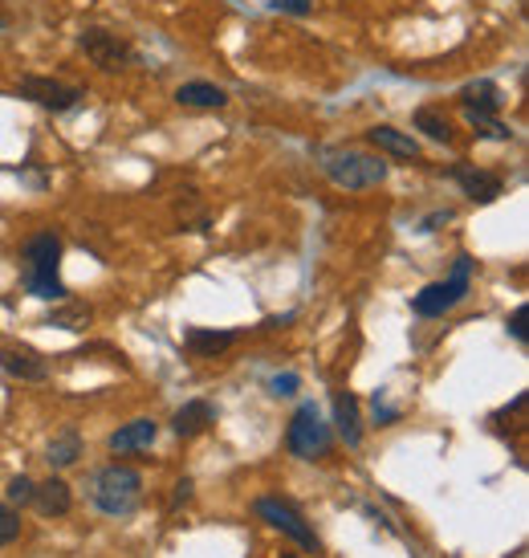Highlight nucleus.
I'll list each match as a JSON object with an SVG mask.
<instances>
[{"mask_svg": "<svg viewBox=\"0 0 529 558\" xmlns=\"http://www.w3.org/2000/svg\"><path fill=\"white\" fill-rule=\"evenodd\" d=\"M58 265H62V241L53 233H37L25 245V286L33 298L41 302H62L65 286L58 278Z\"/></svg>", "mask_w": 529, "mask_h": 558, "instance_id": "f257e3e1", "label": "nucleus"}, {"mask_svg": "<svg viewBox=\"0 0 529 558\" xmlns=\"http://www.w3.org/2000/svg\"><path fill=\"white\" fill-rule=\"evenodd\" d=\"M90 497L102 513H110V518H126V513L139 506L143 477L126 465H107L102 473H94Z\"/></svg>", "mask_w": 529, "mask_h": 558, "instance_id": "f03ea898", "label": "nucleus"}, {"mask_svg": "<svg viewBox=\"0 0 529 558\" xmlns=\"http://www.w3.org/2000/svg\"><path fill=\"white\" fill-rule=\"evenodd\" d=\"M322 171L330 175L334 187H346V192H362V187H379L387 180V163L379 156H367V151H327V163Z\"/></svg>", "mask_w": 529, "mask_h": 558, "instance_id": "7ed1b4c3", "label": "nucleus"}, {"mask_svg": "<svg viewBox=\"0 0 529 558\" xmlns=\"http://www.w3.org/2000/svg\"><path fill=\"white\" fill-rule=\"evenodd\" d=\"M330 424L322 420V412L313 408V403H302L294 412V420H290V433H285V445H290V452L294 457H302V461H318V457H327L330 452Z\"/></svg>", "mask_w": 529, "mask_h": 558, "instance_id": "20e7f679", "label": "nucleus"}, {"mask_svg": "<svg viewBox=\"0 0 529 558\" xmlns=\"http://www.w3.org/2000/svg\"><path fill=\"white\" fill-rule=\"evenodd\" d=\"M468 286H472V257H456V269H452L448 281H436V286H428L423 294H416L411 302V311L420 314V318H440V314H448L460 298L468 294Z\"/></svg>", "mask_w": 529, "mask_h": 558, "instance_id": "39448f33", "label": "nucleus"}, {"mask_svg": "<svg viewBox=\"0 0 529 558\" xmlns=\"http://www.w3.org/2000/svg\"><path fill=\"white\" fill-rule=\"evenodd\" d=\"M78 46H82V53H86L94 65H102V70H123V65L135 58L131 41L110 29H86L78 37Z\"/></svg>", "mask_w": 529, "mask_h": 558, "instance_id": "423d86ee", "label": "nucleus"}, {"mask_svg": "<svg viewBox=\"0 0 529 558\" xmlns=\"http://www.w3.org/2000/svg\"><path fill=\"white\" fill-rule=\"evenodd\" d=\"M16 94H21V98H29V102H37V107L58 110V114H62V110H74L82 102L78 86H70V82H58V78H41V74H33V78H21Z\"/></svg>", "mask_w": 529, "mask_h": 558, "instance_id": "0eeeda50", "label": "nucleus"}, {"mask_svg": "<svg viewBox=\"0 0 529 558\" xmlns=\"http://www.w3.org/2000/svg\"><path fill=\"white\" fill-rule=\"evenodd\" d=\"M257 513H261V518L273 530L290 534L297 546H306V550H318V538H313V530L306 526V522H302V513L290 510L285 501H278V497H261V501H257Z\"/></svg>", "mask_w": 529, "mask_h": 558, "instance_id": "6e6552de", "label": "nucleus"}, {"mask_svg": "<svg viewBox=\"0 0 529 558\" xmlns=\"http://www.w3.org/2000/svg\"><path fill=\"white\" fill-rule=\"evenodd\" d=\"M0 367L13 375V379H21V384H41V379H49V363L33 347H4L0 351Z\"/></svg>", "mask_w": 529, "mask_h": 558, "instance_id": "1a4fd4ad", "label": "nucleus"}, {"mask_svg": "<svg viewBox=\"0 0 529 558\" xmlns=\"http://www.w3.org/2000/svg\"><path fill=\"white\" fill-rule=\"evenodd\" d=\"M452 180L460 184V192H465L468 201L477 204H493L505 192V184H501V175H493V171H477V168H456L452 171Z\"/></svg>", "mask_w": 529, "mask_h": 558, "instance_id": "9d476101", "label": "nucleus"}, {"mask_svg": "<svg viewBox=\"0 0 529 558\" xmlns=\"http://www.w3.org/2000/svg\"><path fill=\"white\" fill-rule=\"evenodd\" d=\"M33 506H37V513H46V518H62V513H70V506H74L70 485H65L62 477H49V481H41V485H33Z\"/></svg>", "mask_w": 529, "mask_h": 558, "instance_id": "9b49d317", "label": "nucleus"}, {"mask_svg": "<svg viewBox=\"0 0 529 558\" xmlns=\"http://www.w3.org/2000/svg\"><path fill=\"white\" fill-rule=\"evenodd\" d=\"M460 107H465V114H497L505 107V98H501L497 82H468L460 90Z\"/></svg>", "mask_w": 529, "mask_h": 558, "instance_id": "f8f14e48", "label": "nucleus"}, {"mask_svg": "<svg viewBox=\"0 0 529 558\" xmlns=\"http://www.w3.org/2000/svg\"><path fill=\"white\" fill-rule=\"evenodd\" d=\"M159 436V424L156 420H131L123 424L119 433L110 436V449L114 452H135V449H151Z\"/></svg>", "mask_w": 529, "mask_h": 558, "instance_id": "ddd939ff", "label": "nucleus"}, {"mask_svg": "<svg viewBox=\"0 0 529 558\" xmlns=\"http://www.w3.org/2000/svg\"><path fill=\"white\" fill-rule=\"evenodd\" d=\"M367 140H371V147H379V151H387L395 159H420V143L404 135V131H395V126H371Z\"/></svg>", "mask_w": 529, "mask_h": 558, "instance_id": "4468645a", "label": "nucleus"}, {"mask_svg": "<svg viewBox=\"0 0 529 558\" xmlns=\"http://www.w3.org/2000/svg\"><path fill=\"white\" fill-rule=\"evenodd\" d=\"M175 98L184 102V107H196V110H220L229 102V90L224 86H212V82H184Z\"/></svg>", "mask_w": 529, "mask_h": 558, "instance_id": "2eb2a0df", "label": "nucleus"}, {"mask_svg": "<svg viewBox=\"0 0 529 558\" xmlns=\"http://www.w3.org/2000/svg\"><path fill=\"white\" fill-rule=\"evenodd\" d=\"M217 420V408L208 400H192V403H184L180 412H175V436H200L208 424Z\"/></svg>", "mask_w": 529, "mask_h": 558, "instance_id": "dca6fc26", "label": "nucleus"}, {"mask_svg": "<svg viewBox=\"0 0 529 558\" xmlns=\"http://www.w3.org/2000/svg\"><path fill=\"white\" fill-rule=\"evenodd\" d=\"M334 424H339V433L350 449H358V440H362V428H358V403L350 391H334Z\"/></svg>", "mask_w": 529, "mask_h": 558, "instance_id": "f3484780", "label": "nucleus"}, {"mask_svg": "<svg viewBox=\"0 0 529 558\" xmlns=\"http://www.w3.org/2000/svg\"><path fill=\"white\" fill-rule=\"evenodd\" d=\"M236 342L233 330H187V351L196 359H217Z\"/></svg>", "mask_w": 529, "mask_h": 558, "instance_id": "a211bd4d", "label": "nucleus"}, {"mask_svg": "<svg viewBox=\"0 0 529 558\" xmlns=\"http://www.w3.org/2000/svg\"><path fill=\"white\" fill-rule=\"evenodd\" d=\"M78 457H82V436L74 433V428H65V433H58L53 440H49V465L53 469L74 465Z\"/></svg>", "mask_w": 529, "mask_h": 558, "instance_id": "6ab92c4d", "label": "nucleus"}, {"mask_svg": "<svg viewBox=\"0 0 529 558\" xmlns=\"http://www.w3.org/2000/svg\"><path fill=\"white\" fill-rule=\"evenodd\" d=\"M416 131H423L428 140H436V143H448L452 140V123L440 114V110H432V107H423V110H416Z\"/></svg>", "mask_w": 529, "mask_h": 558, "instance_id": "aec40b11", "label": "nucleus"}, {"mask_svg": "<svg viewBox=\"0 0 529 558\" xmlns=\"http://www.w3.org/2000/svg\"><path fill=\"white\" fill-rule=\"evenodd\" d=\"M90 306H82V302H70V306H62V311H53V318L49 323L62 326V330H86L90 326Z\"/></svg>", "mask_w": 529, "mask_h": 558, "instance_id": "412c9836", "label": "nucleus"}, {"mask_svg": "<svg viewBox=\"0 0 529 558\" xmlns=\"http://www.w3.org/2000/svg\"><path fill=\"white\" fill-rule=\"evenodd\" d=\"M468 123L477 126V135H481V140H509V135H514L509 126L501 123L497 114H468Z\"/></svg>", "mask_w": 529, "mask_h": 558, "instance_id": "4be33fe9", "label": "nucleus"}, {"mask_svg": "<svg viewBox=\"0 0 529 558\" xmlns=\"http://www.w3.org/2000/svg\"><path fill=\"white\" fill-rule=\"evenodd\" d=\"M16 534H21V518H16V510L0 506V546H9Z\"/></svg>", "mask_w": 529, "mask_h": 558, "instance_id": "5701e85b", "label": "nucleus"}, {"mask_svg": "<svg viewBox=\"0 0 529 558\" xmlns=\"http://www.w3.org/2000/svg\"><path fill=\"white\" fill-rule=\"evenodd\" d=\"M9 501H13V506H33V481L29 477L9 481Z\"/></svg>", "mask_w": 529, "mask_h": 558, "instance_id": "b1692460", "label": "nucleus"}, {"mask_svg": "<svg viewBox=\"0 0 529 558\" xmlns=\"http://www.w3.org/2000/svg\"><path fill=\"white\" fill-rule=\"evenodd\" d=\"M273 9H281V13H294V16H306L313 4H310V0H273Z\"/></svg>", "mask_w": 529, "mask_h": 558, "instance_id": "393cba45", "label": "nucleus"}, {"mask_svg": "<svg viewBox=\"0 0 529 558\" xmlns=\"http://www.w3.org/2000/svg\"><path fill=\"white\" fill-rule=\"evenodd\" d=\"M509 330H514L517 342H529V330H526V306H517L514 318H509Z\"/></svg>", "mask_w": 529, "mask_h": 558, "instance_id": "a878e982", "label": "nucleus"}, {"mask_svg": "<svg viewBox=\"0 0 529 558\" xmlns=\"http://www.w3.org/2000/svg\"><path fill=\"white\" fill-rule=\"evenodd\" d=\"M269 388H273V396H294V391H297V375H278Z\"/></svg>", "mask_w": 529, "mask_h": 558, "instance_id": "bb28decb", "label": "nucleus"}, {"mask_svg": "<svg viewBox=\"0 0 529 558\" xmlns=\"http://www.w3.org/2000/svg\"><path fill=\"white\" fill-rule=\"evenodd\" d=\"M187 494H192V481H180L175 485V501H187Z\"/></svg>", "mask_w": 529, "mask_h": 558, "instance_id": "cd10ccee", "label": "nucleus"}, {"mask_svg": "<svg viewBox=\"0 0 529 558\" xmlns=\"http://www.w3.org/2000/svg\"><path fill=\"white\" fill-rule=\"evenodd\" d=\"M4 25H9V16H0V29H4Z\"/></svg>", "mask_w": 529, "mask_h": 558, "instance_id": "c85d7f7f", "label": "nucleus"}, {"mask_svg": "<svg viewBox=\"0 0 529 558\" xmlns=\"http://www.w3.org/2000/svg\"><path fill=\"white\" fill-rule=\"evenodd\" d=\"M290 558H294V555H290Z\"/></svg>", "mask_w": 529, "mask_h": 558, "instance_id": "c756f323", "label": "nucleus"}]
</instances>
